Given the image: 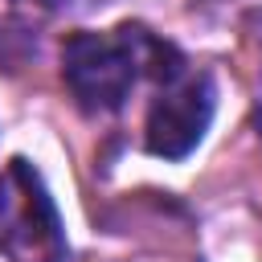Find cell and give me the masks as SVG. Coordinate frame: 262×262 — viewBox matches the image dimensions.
<instances>
[{
    "label": "cell",
    "instance_id": "1",
    "mask_svg": "<svg viewBox=\"0 0 262 262\" xmlns=\"http://www.w3.org/2000/svg\"><path fill=\"white\" fill-rule=\"evenodd\" d=\"M180 70L184 57L143 25H119L111 33H74L61 45L66 90L86 115H111L147 74L168 82Z\"/></svg>",
    "mask_w": 262,
    "mask_h": 262
},
{
    "label": "cell",
    "instance_id": "2",
    "mask_svg": "<svg viewBox=\"0 0 262 262\" xmlns=\"http://www.w3.org/2000/svg\"><path fill=\"white\" fill-rule=\"evenodd\" d=\"M0 254L8 262H66L61 213L29 160H8L0 168Z\"/></svg>",
    "mask_w": 262,
    "mask_h": 262
},
{
    "label": "cell",
    "instance_id": "3",
    "mask_svg": "<svg viewBox=\"0 0 262 262\" xmlns=\"http://www.w3.org/2000/svg\"><path fill=\"white\" fill-rule=\"evenodd\" d=\"M217 106V90L209 74L180 70L168 82H160V94L143 123V143L160 160H184L209 131Z\"/></svg>",
    "mask_w": 262,
    "mask_h": 262
},
{
    "label": "cell",
    "instance_id": "4",
    "mask_svg": "<svg viewBox=\"0 0 262 262\" xmlns=\"http://www.w3.org/2000/svg\"><path fill=\"white\" fill-rule=\"evenodd\" d=\"M20 4H41V8H61V4H70V0H20Z\"/></svg>",
    "mask_w": 262,
    "mask_h": 262
}]
</instances>
